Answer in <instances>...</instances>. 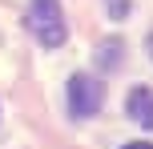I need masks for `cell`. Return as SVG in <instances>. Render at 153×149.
<instances>
[{
    "mask_svg": "<svg viewBox=\"0 0 153 149\" xmlns=\"http://www.w3.org/2000/svg\"><path fill=\"white\" fill-rule=\"evenodd\" d=\"M125 149H153V145H149V141H129Z\"/></svg>",
    "mask_w": 153,
    "mask_h": 149,
    "instance_id": "cell-6",
    "label": "cell"
},
{
    "mask_svg": "<svg viewBox=\"0 0 153 149\" xmlns=\"http://www.w3.org/2000/svg\"><path fill=\"white\" fill-rule=\"evenodd\" d=\"M28 28L45 48L65 44V16H61V0H32L28 4Z\"/></svg>",
    "mask_w": 153,
    "mask_h": 149,
    "instance_id": "cell-1",
    "label": "cell"
},
{
    "mask_svg": "<svg viewBox=\"0 0 153 149\" xmlns=\"http://www.w3.org/2000/svg\"><path fill=\"white\" fill-rule=\"evenodd\" d=\"M125 113H129L141 129H153V89H145V85L129 89V97H125Z\"/></svg>",
    "mask_w": 153,
    "mask_h": 149,
    "instance_id": "cell-3",
    "label": "cell"
},
{
    "mask_svg": "<svg viewBox=\"0 0 153 149\" xmlns=\"http://www.w3.org/2000/svg\"><path fill=\"white\" fill-rule=\"evenodd\" d=\"M105 4H109V16H113V20H125L129 8H133V0H105Z\"/></svg>",
    "mask_w": 153,
    "mask_h": 149,
    "instance_id": "cell-5",
    "label": "cell"
},
{
    "mask_svg": "<svg viewBox=\"0 0 153 149\" xmlns=\"http://www.w3.org/2000/svg\"><path fill=\"white\" fill-rule=\"evenodd\" d=\"M105 105V85L89 73H73L69 77V113L73 117H93Z\"/></svg>",
    "mask_w": 153,
    "mask_h": 149,
    "instance_id": "cell-2",
    "label": "cell"
},
{
    "mask_svg": "<svg viewBox=\"0 0 153 149\" xmlns=\"http://www.w3.org/2000/svg\"><path fill=\"white\" fill-rule=\"evenodd\" d=\"M145 48H149V56H153V32H149V36H145Z\"/></svg>",
    "mask_w": 153,
    "mask_h": 149,
    "instance_id": "cell-7",
    "label": "cell"
},
{
    "mask_svg": "<svg viewBox=\"0 0 153 149\" xmlns=\"http://www.w3.org/2000/svg\"><path fill=\"white\" fill-rule=\"evenodd\" d=\"M121 40L117 36H109V40H101V48H97V64L101 69H117V64H121Z\"/></svg>",
    "mask_w": 153,
    "mask_h": 149,
    "instance_id": "cell-4",
    "label": "cell"
}]
</instances>
